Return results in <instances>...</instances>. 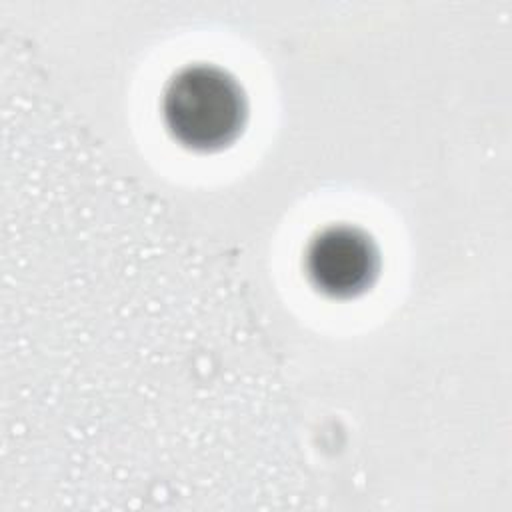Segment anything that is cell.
Returning <instances> with one entry per match:
<instances>
[{"label": "cell", "mask_w": 512, "mask_h": 512, "mask_svg": "<svg viewBox=\"0 0 512 512\" xmlns=\"http://www.w3.org/2000/svg\"><path fill=\"white\" fill-rule=\"evenodd\" d=\"M162 114L170 134L192 150H218L240 134L246 98L224 70L196 64L180 70L166 86Z\"/></svg>", "instance_id": "cell-1"}, {"label": "cell", "mask_w": 512, "mask_h": 512, "mask_svg": "<svg viewBox=\"0 0 512 512\" xmlns=\"http://www.w3.org/2000/svg\"><path fill=\"white\" fill-rule=\"evenodd\" d=\"M306 272L312 284L334 298L364 292L378 274V250L358 228L330 226L306 250Z\"/></svg>", "instance_id": "cell-2"}]
</instances>
